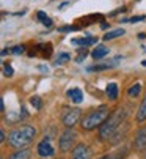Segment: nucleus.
<instances>
[{"label":"nucleus","instance_id":"1","mask_svg":"<svg viewBox=\"0 0 146 159\" xmlns=\"http://www.w3.org/2000/svg\"><path fill=\"white\" fill-rule=\"evenodd\" d=\"M36 137V129L33 126H29V125H24V126H19L16 128L14 131L10 132L8 135V142L13 148H24L33 142V139Z\"/></svg>","mask_w":146,"mask_h":159},{"label":"nucleus","instance_id":"2","mask_svg":"<svg viewBox=\"0 0 146 159\" xmlns=\"http://www.w3.org/2000/svg\"><path fill=\"white\" fill-rule=\"evenodd\" d=\"M108 117H110L108 107L101 106L99 109L91 110L90 113H86V115L80 120V126H82V129H85V131H91V129H94L96 126H102Z\"/></svg>","mask_w":146,"mask_h":159},{"label":"nucleus","instance_id":"3","mask_svg":"<svg viewBox=\"0 0 146 159\" xmlns=\"http://www.w3.org/2000/svg\"><path fill=\"white\" fill-rule=\"evenodd\" d=\"M126 118V110L124 109H116L115 113H112V115L105 120V123L101 126V131H99V135L102 140H108L112 139V135L116 132V129L119 128V125L124 121Z\"/></svg>","mask_w":146,"mask_h":159},{"label":"nucleus","instance_id":"4","mask_svg":"<svg viewBox=\"0 0 146 159\" xmlns=\"http://www.w3.org/2000/svg\"><path fill=\"white\" fill-rule=\"evenodd\" d=\"M80 115H82V112L80 109H71V110H66L63 113V125L66 128H72L79 120H80Z\"/></svg>","mask_w":146,"mask_h":159},{"label":"nucleus","instance_id":"5","mask_svg":"<svg viewBox=\"0 0 146 159\" xmlns=\"http://www.w3.org/2000/svg\"><path fill=\"white\" fill-rule=\"evenodd\" d=\"M74 139H76V134L72 132L71 129H66V131L60 135V140H58L60 150H61V151H68V150H71L72 143H74Z\"/></svg>","mask_w":146,"mask_h":159},{"label":"nucleus","instance_id":"6","mask_svg":"<svg viewBox=\"0 0 146 159\" xmlns=\"http://www.w3.org/2000/svg\"><path fill=\"white\" fill-rule=\"evenodd\" d=\"M38 154L41 156V157H51V156H54V153H55V150L52 148V145L49 143V140H42L39 145H38Z\"/></svg>","mask_w":146,"mask_h":159},{"label":"nucleus","instance_id":"7","mask_svg":"<svg viewBox=\"0 0 146 159\" xmlns=\"http://www.w3.org/2000/svg\"><path fill=\"white\" fill-rule=\"evenodd\" d=\"M134 148L135 150H144L146 148V126L141 128L137 132L135 139H134Z\"/></svg>","mask_w":146,"mask_h":159},{"label":"nucleus","instance_id":"8","mask_svg":"<svg viewBox=\"0 0 146 159\" xmlns=\"http://www.w3.org/2000/svg\"><path fill=\"white\" fill-rule=\"evenodd\" d=\"M72 159H90V150L86 145L80 143L72 150Z\"/></svg>","mask_w":146,"mask_h":159},{"label":"nucleus","instance_id":"9","mask_svg":"<svg viewBox=\"0 0 146 159\" xmlns=\"http://www.w3.org/2000/svg\"><path fill=\"white\" fill-rule=\"evenodd\" d=\"M68 98L72 101V102H76V104H80L82 101H83V93H82V90H79V88H71V90H68Z\"/></svg>","mask_w":146,"mask_h":159},{"label":"nucleus","instance_id":"10","mask_svg":"<svg viewBox=\"0 0 146 159\" xmlns=\"http://www.w3.org/2000/svg\"><path fill=\"white\" fill-rule=\"evenodd\" d=\"M72 44H79L82 48H86V46H93V44L97 43V38L96 36H86V38H80V39H71Z\"/></svg>","mask_w":146,"mask_h":159},{"label":"nucleus","instance_id":"11","mask_svg":"<svg viewBox=\"0 0 146 159\" xmlns=\"http://www.w3.org/2000/svg\"><path fill=\"white\" fill-rule=\"evenodd\" d=\"M107 54H108V48H105V46H97V48L91 52V55H93L94 60H101V58H104Z\"/></svg>","mask_w":146,"mask_h":159},{"label":"nucleus","instance_id":"12","mask_svg":"<svg viewBox=\"0 0 146 159\" xmlns=\"http://www.w3.org/2000/svg\"><path fill=\"white\" fill-rule=\"evenodd\" d=\"M41 51V55L44 58H49L52 55V44L51 43H47V44H39V46H36V52Z\"/></svg>","mask_w":146,"mask_h":159},{"label":"nucleus","instance_id":"13","mask_svg":"<svg viewBox=\"0 0 146 159\" xmlns=\"http://www.w3.org/2000/svg\"><path fill=\"white\" fill-rule=\"evenodd\" d=\"M105 93H107V96L112 99V101H115L116 98H118V85L116 84H108L107 85V88H105Z\"/></svg>","mask_w":146,"mask_h":159},{"label":"nucleus","instance_id":"14","mask_svg":"<svg viewBox=\"0 0 146 159\" xmlns=\"http://www.w3.org/2000/svg\"><path fill=\"white\" fill-rule=\"evenodd\" d=\"M144 120H146V98L141 101V104L138 107V113H137V121L138 123H141Z\"/></svg>","mask_w":146,"mask_h":159},{"label":"nucleus","instance_id":"15","mask_svg":"<svg viewBox=\"0 0 146 159\" xmlns=\"http://www.w3.org/2000/svg\"><path fill=\"white\" fill-rule=\"evenodd\" d=\"M124 33H126L124 29H116V30H112V32H108L107 35H104V39L108 41V39H113V38H118V36H123Z\"/></svg>","mask_w":146,"mask_h":159},{"label":"nucleus","instance_id":"16","mask_svg":"<svg viewBox=\"0 0 146 159\" xmlns=\"http://www.w3.org/2000/svg\"><path fill=\"white\" fill-rule=\"evenodd\" d=\"M8 159H30V151L29 150H20V151L11 154Z\"/></svg>","mask_w":146,"mask_h":159},{"label":"nucleus","instance_id":"17","mask_svg":"<svg viewBox=\"0 0 146 159\" xmlns=\"http://www.w3.org/2000/svg\"><path fill=\"white\" fill-rule=\"evenodd\" d=\"M140 92H141V84H134V85L127 90V95H129L131 98H135V96L140 95Z\"/></svg>","mask_w":146,"mask_h":159},{"label":"nucleus","instance_id":"18","mask_svg":"<svg viewBox=\"0 0 146 159\" xmlns=\"http://www.w3.org/2000/svg\"><path fill=\"white\" fill-rule=\"evenodd\" d=\"M69 58H71V55H69L68 52H61V54H58L55 65H57V66H58V65H63V63H66V61H68Z\"/></svg>","mask_w":146,"mask_h":159},{"label":"nucleus","instance_id":"19","mask_svg":"<svg viewBox=\"0 0 146 159\" xmlns=\"http://www.w3.org/2000/svg\"><path fill=\"white\" fill-rule=\"evenodd\" d=\"M146 19V16H132L131 19H123V20H121V22H132V24H135V22H140V20H144Z\"/></svg>","mask_w":146,"mask_h":159},{"label":"nucleus","instance_id":"20","mask_svg":"<svg viewBox=\"0 0 146 159\" xmlns=\"http://www.w3.org/2000/svg\"><path fill=\"white\" fill-rule=\"evenodd\" d=\"M30 104H32L35 109H41V106H42V102H41V98H39V96H33V98L30 99Z\"/></svg>","mask_w":146,"mask_h":159},{"label":"nucleus","instance_id":"21","mask_svg":"<svg viewBox=\"0 0 146 159\" xmlns=\"http://www.w3.org/2000/svg\"><path fill=\"white\" fill-rule=\"evenodd\" d=\"M3 74H5L7 77H11V76L14 74V71H13V68H11L10 65H7V63L3 65Z\"/></svg>","mask_w":146,"mask_h":159},{"label":"nucleus","instance_id":"22","mask_svg":"<svg viewBox=\"0 0 146 159\" xmlns=\"http://www.w3.org/2000/svg\"><path fill=\"white\" fill-rule=\"evenodd\" d=\"M72 30H79V27H77V25H64V27H60V29H58V32H61V33H64V32H72Z\"/></svg>","mask_w":146,"mask_h":159},{"label":"nucleus","instance_id":"23","mask_svg":"<svg viewBox=\"0 0 146 159\" xmlns=\"http://www.w3.org/2000/svg\"><path fill=\"white\" fill-rule=\"evenodd\" d=\"M11 51H13V54H14V55H20V54L25 52V48H24V46H14Z\"/></svg>","mask_w":146,"mask_h":159},{"label":"nucleus","instance_id":"24","mask_svg":"<svg viewBox=\"0 0 146 159\" xmlns=\"http://www.w3.org/2000/svg\"><path fill=\"white\" fill-rule=\"evenodd\" d=\"M127 11V8L126 7H121V8H116L115 11H112L110 13V16H116V14H119V13H126Z\"/></svg>","mask_w":146,"mask_h":159},{"label":"nucleus","instance_id":"25","mask_svg":"<svg viewBox=\"0 0 146 159\" xmlns=\"http://www.w3.org/2000/svg\"><path fill=\"white\" fill-rule=\"evenodd\" d=\"M36 16H38V19H39L41 22H42L44 19H47V16H46V13H44V11H38V14H36Z\"/></svg>","mask_w":146,"mask_h":159},{"label":"nucleus","instance_id":"26","mask_svg":"<svg viewBox=\"0 0 146 159\" xmlns=\"http://www.w3.org/2000/svg\"><path fill=\"white\" fill-rule=\"evenodd\" d=\"M41 24L46 25V27H51V25H52V19H49V17H47V19H44V20L41 22Z\"/></svg>","mask_w":146,"mask_h":159},{"label":"nucleus","instance_id":"27","mask_svg":"<svg viewBox=\"0 0 146 159\" xmlns=\"http://www.w3.org/2000/svg\"><path fill=\"white\" fill-rule=\"evenodd\" d=\"M38 70H39V71H46V73H47V71H49V68H47L46 65H39V66H38Z\"/></svg>","mask_w":146,"mask_h":159},{"label":"nucleus","instance_id":"28","mask_svg":"<svg viewBox=\"0 0 146 159\" xmlns=\"http://www.w3.org/2000/svg\"><path fill=\"white\" fill-rule=\"evenodd\" d=\"M101 159H119V157H116V156H113V154H108V156H104V157H101Z\"/></svg>","mask_w":146,"mask_h":159},{"label":"nucleus","instance_id":"29","mask_svg":"<svg viewBox=\"0 0 146 159\" xmlns=\"http://www.w3.org/2000/svg\"><path fill=\"white\" fill-rule=\"evenodd\" d=\"M0 140H5V131H0Z\"/></svg>","mask_w":146,"mask_h":159},{"label":"nucleus","instance_id":"30","mask_svg":"<svg viewBox=\"0 0 146 159\" xmlns=\"http://www.w3.org/2000/svg\"><path fill=\"white\" fill-rule=\"evenodd\" d=\"M107 27H108V24H107V22H102V24H101V29H102V30H105Z\"/></svg>","mask_w":146,"mask_h":159},{"label":"nucleus","instance_id":"31","mask_svg":"<svg viewBox=\"0 0 146 159\" xmlns=\"http://www.w3.org/2000/svg\"><path fill=\"white\" fill-rule=\"evenodd\" d=\"M66 5H69V2H63V3H61V5L58 7V10H61V8H64Z\"/></svg>","mask_w":146,"mask_h":159},{"label":"nucleus","instance_id":"32","mask_svg":"<svg viewBox=\"0 0 146 159\" xmlns=\"http://www.w3.org/2000/svg\"><path fill=\"white\" fill-rule=\"evenodd\" d=\"M10 52H13V51H8V49H3V51H2V55H7V54H10Z\"/></svg>","mask_w":146,"mask_h":159},{"label":"nucleus","instance_id":"33","mask_svg":"<svg viewBox=\"0 0 146 159\" xmlns=\"http://www.w3.org/2000/svg\"><path fill=\"white\" fill-rule=\"evenodd\" d=\"M138 38L143 39V38H146V35H144V33H138Z\"/></svg>","mask_w":146,"mask_h":159},{"label":"nucleus","instance_id":"34","mask_svg":"<svg viewBox=\"0 0 146 159\" xmlns=\"http://www.w3.org/2000/svg\"><path fill=\"white\" fill-rule=\"evenodd\" d=\"M143 159H146V154H144V157H143Z\"/></svg>","mask_w":146,"mask_h":159}]
</instances>
